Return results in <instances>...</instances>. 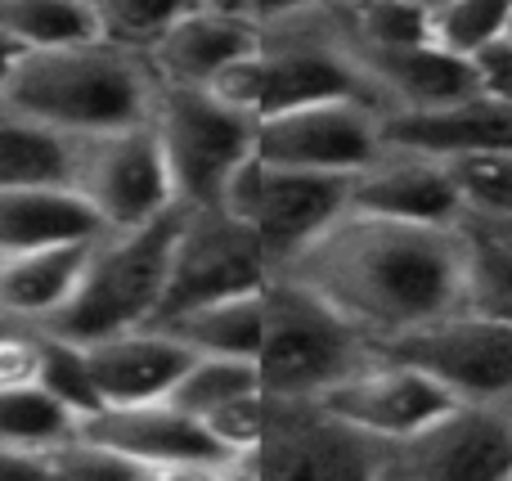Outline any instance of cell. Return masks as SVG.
Returning <instances> with one entry per match:
<instances>
[{
  "label": "cell",
  "instance_id": "1",
  "mask_svg": "<svg viewBox=\"0 0 512 481\" xmlns=\"http://www.w3.org/2000/svg\"><path fill=\"white\" fill-rule=\"evenodd\" d=\"M283 275L319 293L382 347L463 311V230L346 212Z\"/></svg>",
  "mask_w": 512,
  "mask_h": 481
},
{
  "label": "cell",
  "instance_id": "2",
  "mask_svg": "<svg viewBox=\"0 0 512 481\" xmlns=\"http://www.w3.org/2000/svg\"><path fill=\"white\" fill-rule=\"evenodd\" d=\"M153 104H158L153 68L104 41L23 54L0 99V108L41 122L45 131H59L68 140L144 126L153 117Z\"/></svg>",
  "mask_w": 512,
  "mask_h": 481
},
{
  "label": "cell",
  "instance_id": "3",
  "mask_svg": "<svg viewBox=\"0 0 512 481\" xmlns=\"http://www.w3.org/2000/svg\"><path fill=\"white\" fill-rule=\"evenodd\" d=\"M261 374L265 401H319L378 360V342L292 275H274L261 293Z\"/></svg>",
  "mask_w": 512,
  "mask_h": 481
},
{
  "label": "cell",
  "instance_id": "4",
  "mask_svg": "<svg viewBox=\"0 0 512 481\" xmlns=\"http://www.w3.org/2000/svg\"><path fill=\"white\" fill-rule=\"evenodd\" d=\"M176 225L180 207H171L167 216L140 225V230L99 234L72 302L41 333L90 347V342H104L113 333L149 329L162 311V293H167Z\"/></svg>",
  "mask_w": 512,
  "mask_h": 481
},
{
  "label": "cell",
  "instance_id": "5",
  "mask_svg": "<svg viewBox=\"0 0 512 481\" xmlns=\"http://www.w3.org/2000/svg\"><path fill=\"white\" fill-rule=\"evenodd\" d=\"M176 207H221L230 180L256 158V122L216 90L158 86L149 117Z\"/></svg>",
  "mask_w": 512,
  "mask_h": 481
},
{
  "label": "cell",
  "instance_id": "6",
  "mask_svg": "<svg viewBox=\"0 0 512 481\" xmlns=\"http://www.w3.org/2000/svg\"><path fill=\"white\" fill-rule=\"evenodd\" d=\"M355 180L346 176H306V171H279L252 158L230 180L221 207L239 216L256 234L274 275L292 266L301 252H310L346 212H351Z\"/></svg>",
  "mask_w": 512,
  "mask_h": 481
},
{
  "label": "cell",
  "instance_id": "7",
  "mask_svg": "<svg viewBox=\"0 0 512 481\" xmlns=\"http://www.w3.org/2000/svg\"><path fill=\"white\" fill-rule=\"evenodd\" d=\"M274 279L261 243L225 207H180L176 248H171L167 293L158 320L198 311L230 297H252ZM153 320V324H158Z\"/></svg>",
  "mask_w": 512,
  "mask_h": 481
},
{
  "label": "cell",
  "instance_id": "8",
  "mask_svg": "<svg viewBox=\"0 0 512 481\" xmlns=\"http://www.w3.org/2000/svg\"><path fill=\"white\" fill-rule=\"evenodd\" d=\"M391 450L337 423L319 401H265L256 481H387Z\"/></svg>",
  "mask_w": 512,
  "mask_h": 481
},
{
  "label": "cell",
  "instance_id": "9",
  "mask_svg": "<svg viewBox=\"0 0 512 481\" xmlns=\"http://www.w3.org/2000/svg\"><path fill=\"white\" fill-rule=\"evenodd\" d=\"M72 189L99 216L104 234L140 230L176 207V189H171L167 162H162L158 135L149 122L131 126V131L77 140Z\"/></svg>",
  "mask_w": 512,
  "mask_h": 481
},
{
  "label": "cell",
  "instance_id": "10",
  "mask_svg": "<svg viewBox=\"0 0 512 481\" xmlns=\"http://www.w3.org/2000/svg\"><path fill=\"white\" fill-rule=\"evenodd\" d=\"M382 153V108L369 99H333L256 122V158L279 171L355 180Z\"/></svg>",
  "mask_w": 512,
  "mask_h": 481
},
{
  "label": "cell",
  "instance_id": "11",
  "mask_svg": "<svg viewBox=\"0 0 512 481\" xmlns=\"http://www.w3.org/2000/svg\"><path fill=\"white\" fill-rule=\"evenodd\" d=\"M382 356L405 360L441 383L459 405H508L512 401V324L454 311L445 320L382 342Z\"/></svg>",
  "mask_w": 512,
  "mask_h": 481
},
{
  "label": "cell",
  "instance_id": "12",
  "mask_svg": "<svg viewBox=\"0 0 512 481\" xmlns=\"http://www.w3.org/2000/svg\"><path fill=\"white\" fill-rule=\"evenodd\" d=\"M328 414L346 428L364 432L369 441L396 450L405 441H414L423 428H432L441 414H450L454 396L441 383L423 374V369L405 365V360H391L378 351L369 369H360L355 378H346L342 387H333L328 396H319Z\"/></svg>",
  "mask_w": 512,
  "mask_h": 481
},
{
  "label": "cell",
  "instance_id": "13",
  "mask_svg": "<svg viewBox=\"0 0 512 481\" xmlns=\"http://www.w3.org/2000/svg\"><path fill=\"white\" fill-rule=\"evenodd\" d=\"M391 473L405 481H508L512 414L504 405H454L391 450Z\"/></svg>",
  "mask_w": 512,
  "mask_h": 481
},
{
  "label": "cell",
  "instance_id": "14",
  "mask_svg": "<svg viewBox=\"0 0 512 481\" xmlns=\"http://www.w3.org/2000/svg\"><path fill=\"white\" fill-rule=\"evenodd\" d=\"M261 14L265 9L243 5H180L176 23L149 54L158 86L212 90L261 50Z\"/></svg>",
  "mask_w": 512,
  "mask_h": 481
},
{
  "label": "cell",
  "instance_id": "15",
  "mask_svg": "<svg viewBox=\"0 0 512 481\" xmlns=\"http://www.w3.org/2000/svg\"><path fill=\"white\" fill-rule=\"evenodd\" d=\"M351 212L378 216V221L423 225V230H463V198L445 162L423 153L387 149L364 176H355Z\"/></svg>",
  "mask_w": 512,
  "mask_h": 481
},
{
  "label": "cell",
  "instance_id": "16",
  "mask_svg": "<svg viewBox=\"0 0 512 481\" xmlns=\"http://www.w3.org/2000/svg\"><path fill=\"white\" fill-rule=\"evenodd\" d=\"M77 441L108 455L126 459L135 468H180V464H212V459H230L198 419L180 414L176 405H131V410H104L95 419L81 423Z\"/></svg>",
  "mask_w": 512,
  "mask_h": 481
},
{
  "label": "cell",
  "instance_id": "17",
  "mask_svg": "<svg viewBox=\"0 0 512 481\" xmlns=\"http://www.w3.org/2000/svg\"><path fill=\"white\" fill-rule=\"evenodd\" d=\"M90 360L95 387L104 396V410H131V405H158L171 401L176 383L185 378V369L194 365L185 347L176 338H167L162 329H131L113 333L104 342L81 347Z\"/></svg>",
  "mask_w": 512,
  "mask_h": 481
},
{
  "label": "cell",
  "instance_id": "18",
  "mask_svg": "<svg viewBox=\"0 0 512 481\" xmlns=\"http://www.w3.org/2000/svg\"><path fill=\"white\" fill-rule=\"evenodd\" d=\"M382 144L400 153H423L436 162L512 153V108L490 95H468L436 113H396L382 117Z\"/></svg>",
  "mask_w": 512,
  "mask_h": 481
},
{
  "label": "cell",
  "instance_id": "19",
  "mask_svg": "<svg viewBox=\"0 0 512 481\" xmlns=\"http://www.w3.org/2000/svg\"><path fill=\"white\" fill-rule=\"evenodd\" d=\"M364 81H369L373 99H378L382 117L396 113H436L459 99L477 95V63L450 59L445 50L427 45H409V50H378V54H355Z\"/></svg>",
  "mask_w": 512,
  "mask_h": 481
},
{
  "label": "cell",
  "instance_id": "20",
  "mask_svg": "<svg viewBox=\"0 0 512 481\" xmlns=\"http://www.w3.org/2000/svg\"><path fill=\"white\" fill-rule=\"evenodd\" d=\"M104 234L99 216L68 185L5 189L0 194V257L63 243H95Z\"/></svg>",
  "mask_w": 512,
  "mask_h": 481
},
{
  "label": "cell",
  "instance_id": "21",
  "mask_svg": "<svg viewBox=\"0 0 512 481\" xmlns=\"http://www.w3.org/2000/svg\"><path fill=\"white\" fill-rule=\"evenodd\" d=\"M95 243H63V248L9 252L0 257V315L5 320H41V329L72 302L81 270Z\"/></svg>",
  "mask_w": 512,
  "mask_h": 481
},
{
  "label": "cell",
  "instance_id": "22",
  "mask_svg": "<svg viewBox=\"0 0 512 481\" xmlns=\"http://www.w3.org/2000/svg\"><path fill=\"white\" fill-rule=\"evenodd\" d=\"M261 293L198 306V311L158 320L153 329H162L167 338H176L194 360H252L256 365V351H261V320H265Z\"/></svg>",
  "mask_w": 512,
  "mask_h": 481
},
{
  "label": "cell",
  "instance_id": "23",
  "mask_svg": "<svg viewBox=\"0 0 512 481\" xmlns=\"http://www.w3.org/2000/svg\"><path fill=\"white\" fill-rule=\"evenodd\" d=\"M72 162H77V140L0 108V194L36 185L72 189Z\"/></svg>",
  "mask_w": 512,
  "mask_h": 481
},
{
  "label": "cell",
  "instance_id": "24",
  "mask_svg": "<svg viewBox=\"0 0 512 481\" xmlns=\"http://www.w3.org/2000/svg\"><path fill=\"white\" fill-rule=\"evenodd\" d=\"M0 36L18 54L72 50L99 41V14L77 0H0Z\"/></svg>",
  "mask_w": 512,
  "mask_h": 481
},
{
  "label": "cell",
  "instance_id": "25",
  "mask_svg": "<svg viewBox=\"0 0 512 481\" xmlns=\"http://www.w3.org/2000/svg\"><path fill=\"white\" fill-rule=\"evenodd\" d=\"M463 311L512 324V234L463 225Z\"/></svg>",
  "mask_w": 512,
  "mask_h": 481
},
{
  "label": "cell",
  "instance_id": "26",
  "mask_svg": "<svg viewBox=\"0 0 512 481\" xmlns=\"http://www.w3.org/2000/svg\"><path fill=\"white\" fill-rule=\"evenodd\" d=\"M77 432V414L63 410L41 383L0 392V446L27 450V455H54V450H68Z\"/></svg>",
  "mask_w": 512,
  "mask_h": 481
},
{
  "label": "cell",
  "instance_id": "27",
  "mask_svg": "<svg viewBox=\"0 0 512 481\" xmlns=\"http://www.w3.org/2000/svg\"><path fill=\"white\" fill-rule=\"evenodd\" d=\"M508 32V0H445L427 5V41L450 59L477 63Z\"/></svg>",
  "mask_w": 512,
  "mask_h": 481
},
{
  "label": "cell",
  "instance_id": "28",
  "mask_svg": "<svg viewBox=\"0 0 512 481\" xmlns=\"http://www.w3.org/2000/svg\"><path fill=\"white\" fill-rule=\"evenodd\" d=\"M454 176V189L463 198L468 225L512 230V153H481V158L445 162Z\"/></svg>",
  "mask_w": 512,
  "mask_h": 481
},
{
  "label": "cell",
  "instance_id": "29",
  "mask_svg": "<svg viewBox=\"0 0 512 481\" xmlns=\"http://www.w3.org/2000/svg\"><path fill=\"white\" fill-rule=\"evenodd\" d=\"M261 392V374L252 360H194L185 369V378L176 383L167 405H176L180 414L203 423L207 414H216L221 405L239 401V396Z\"/></svg>",
  "mask_w": 512,
  "mask_h": 481
},
{
  "label": "cell",
  "instance_id": "30",
  "mask_svg": "<svg viewBox=\"0 0 512 481\" xmlns=\"http://www.w3.org/2000/svg\"><path fill=\"white\" fill-rule=\"evenodd\" d=\"M41 387L63 410L77 414V423L104 414V396H99V387H95L86 351H81L77 342L54 338V333H41Z\"/></svg>",
  "mask_w": 512,
  "mask_h": 481
},
{
  "label": "cell",
  "instance_id": "31",
  "mask_svg": "<svg viewBox=\"0 0 512 481\" xmlns=\"http://www.w3.org/2000/svg\"><path fill=\"white\" fill-rule=\"evenodd\" d=\"M95 14H99V41L149 63V54L158 50V41L167 36V27L176 23L180 5H149V0H104V5H95Z\"/></svg>",
  "mask_w": 512,
  "mask_h": 481
},
{
  "label": "cell",
  "instance_id": "32",
  "mask_svg": "<svg viewBox=\"0 0 512 481\" xmlns=\"http://www.w3.org/2000/svg\"><path fill=\"white\" fill-rule=\"evenodd\" d=\"M203 428L230 459H252L265 437V392H252V396L221 405L216 414L203 419Z\"/></svg>",
  "mask_w": 512,
  "mask_h": 481
},
{
  "label": "cell",
  "instance_id": "33",
  "mask_svg": "<svg viewBox=\"0 0 512 481\" xmlns=\"http://www.w3.org/2000/svg\"><path fill=\"white\" fill-rule=\"evenodd\" d=\"M50 481H149V473L108 455V450L72 441L68 450H54L50 455Z\"/></svg>",
  "mask_w": 512,
  "mask_h": 481
},
{
  "label": "cell",
  "instance_id": "34",
  "mask_svg": "<svg viewBox=\"0 0 512 481\" xmlns=\"http://www.w3.org/2000/svg\"><path fill=\"white\" fill-rule=\"evenodd\" d=\"M41 383V333H0V392Z\"/></svg>",
  "mask_w": 512,
  "mask_h": 481
},
{
  "label": "cell",
  "instance_id": "35",
  "mask_svg": "<svg viewBox=\"0 0 512 481\" xmlns=\"http://www.w3.org/2000/svg\"><path fill=\"white\" fill-rule=\"evenodd\" d=\"M477 81H481V95H490V99H499V104L512 108V41H499L495 50L481 54Z\"/></svg>",
  "mask_w": 512,
  "mask_h": 481
},
{
  "label": "cell",
  "instance_id": "36",
  "mask_svg": "<svg viewBox=\"0 0 512 481\" xmlns=\"http://www.w3.org/2000/svg\"><path fill=\"white\" fill-rule=\"evenodd\" d=\"M0 481H50V455L0 446Z\"/></svg>",
  "mask_w": 512,
  "mask_h": 481
},
{
  "label": "cell",
  "instance_id": "37",
  "mask_svg": "<svg viewBox=\"0 0 512 481\" xmlns=\"http://www.w3.org/2000/svg\"><path fill=\"white\" fill-rule=\"evenodd\" d=\"M18 59H23V54H18L14 45H9L5 36H0V99H5V86H9V77H14Z\"/></svg>",
  "mask_w": 512,
  "mask_h": 481
},
{
  "label": "cell",
  "instance_id": "38",
  "mask_svg": "<svg viewBox=\"0 0 512 481\" xmlns=\"http://www.w3.org/2000/svg\"><path fill=\"white\" fill-rule=\"evenodd\" d=\"M504 41H512V5H508V32H504Z\"/></svg>",
  "mask_w": 512,
  "mask_h": 481
},
{
  "label": "cell",
  "instance_id": "39",
  "mask_svg": "<svg viewBox=\"0 0 512 481\" xmlns=\"http://www.w3.org/2000/svg\"><path fill=\"white\" fill-rule=\"evenodd\" d=\"M387 481H405V477H396V473H387Z\"/></svg>",
  "mask_w": 512,
  "mask_h": 481
},
{
  "label": "cell",
  "instance_id": "40",
  "mask_svg": "<svg viewBox=\"0 0 512 481\" xmlns=\"http://www.w3.org/2000/svg\"><path fill=\"white\" fill-rule=\"evenodd\" d=\"M504 410H508V414H512V401H508V405H504Z\"/></svg>",
  "mask_w": 512,
  "mask_h": 481
},
{
  "label": "cell",
  "instance_id": "41",
  "mask_svg": "<svg viewBox=\"0 0 512 481\" xmlns=\"http://www.w3.org/2000/svg\"><path fill=\"white\" fill-rule=\"evenodd\" d=\"M486 230H490V225H486ZM504 234H512V230H504Z\"/></svg>",
  "mask_w": 512,
  "mask_h": 481
},
{
  "label": "cell",
  "instance_id": "42",
  "mask_svg": "<svg viewBox=\"0 0 512 481\" xmlns=\"http://www.w3.org/2000/svg\"><path fill=\"white\" fill-rule=\"evenodd\" d=\"M508 481H512V477H508Z\"/></svg>",
  "mask_w": 512,
  "mask_h": 481
}]
</instances>
